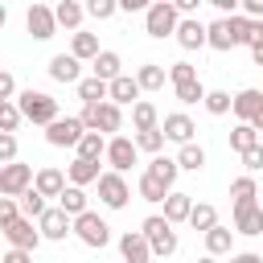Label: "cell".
Here are the masks:
<instances>
[{"label": "cell", "mask_w": 263, "mask_h": 263, "mask_svg": "<svg viewBox=\"0 0 263 263\" xmlns=\"http://www.w3.org/2000/svg\"><path fill=\"white\" fill-rule=\"evenodd\" d=\"M136 82H140V90H160L164 86V66L160 62H144L136 70Z\"/></svg>", "instance_id": "30"}, {"label": "cell", "mask_w": 263, "mask_h": 263, "mask_svg": "<svg viewBox=\"0 0 263 263\" xmlns=\"http://www.w3.org/2000/svg\"><path fill=\"white\" fill-rule=\"evenodd\" d=\"M37 226H41V238H49V242H62L66 234H74V218H70L62 205H49V210L37 218Z\"/></svg>", "instance_id": "9"}, {"label": "cell", "mask_w": 263, "mask_h": 263, "mask_svg": "<svg viewBox=\"0 0 263 263\" xmlns=\"http://www.w3.org/2000/svg\"><path fill=\"white\" fill-rule=\"evenodd\" d=\"M251 62L263 66V21H255V45H251Z\"/></svg>", "instance_id": "49"}, {"label": "cell", "mask_w": 263, "mask_h": 263, "mask_svg": "<svg viewBox=\"0 0 263 263\" xmlns=\"http://www.w3.org/2000/svg\"><path fill=\"white\" fill-rule=\"evenodd\" d=\"M144 173H152L156 181H164V185L173 189V185H177V173H181V164H177V156H152Z\"/></svg>", "instance_id": "25"}, {"label": "cell", "mask_w": 263, "mask_h": 263, "mask_svg": "<svg viewBox=\"0 0 263 263\" xmlns=\"http://www.w3.org/2000/svg\"><path fill=\"white\" fill-rule=\"evenodd\" d=\"M58 205H62V210H66L70 218H82V214H86V193H82L78 185H70V189H66L62 197H58Z\"/></svg>", "instance_id": "36"}, {"label": "cell", "mask_w": 263, "mask_h": 263, "mask_svg": "<svg viewBox=\"0 0 263 263\" xmlns=\"http://www.w3.org/2000/svg\"><path fill=\"white\" fill-rule=\"evenodd\" d=\"M234 234H247V238L263 234V205H259V201L234 205Z\"/></svg>", "instance_id": "12"}, {"label": "cell", "mask_w": 263, "mask_h": 263, "mask_svg": "<svg viewBox=\"0 0 263 263\" xmlns=\"http://www.w3.org/2000/svg\"><path fill=\"white\" fill-rule=\"evenodd\" d=\"M16 201H21V214H25V218H33V222L49 210V205H45V197H41L37 189H29V193H25V197H16Z\"/></svg>", "instance_id": "39"}, {"label": "cell", "mask_w": 263, "mask_h": 263, "mask_svg": "<svg viewBox=\"0 0 263 263\" xmlns=\"http://www.w3.org/2000/svg\"><path fill=\"white\" fill-rule=\"evenodd\" d=\"M230 263H263V255H255V251H238V255H230Z\"/></svg>", "instance_id": "53"}, {"label": "cell", "mask_w": 263, "mask_h": 263, "mask_svg": "<svg viewBox=\"0 0 263 263\" xmlns=\"http://www.w3.org/2000/svg\"><path fill=\"white\" fill-rule=\"evenodd\" d=\"M25 25H29L33 41H49V37L58 33V12H53L49 4H33V8L25 12Z\"/></svg>", "instance_id": "10"}, {"label": "cell", "mask_w": 263, "mask_h": 263, "mask_svg": "<svg viewBox=\"0 0 263 263\" xmlns=\"http://www.w3.org/2000/svg\"><path fill=\"white\" fill-rule=\"evenodd\" d=\"M205 111H210V115H226V111H234L230 90H210V95H205Z\"/></svg>", "instance_id": "40"}, {"label": "cell", "mask_w": 263, "mask_h": 263, "mask_svg": "<svg viewBox=\"0 0 263 263\" xmlns=\"http://www.w3.org/2000/svg\"><path fill=\"white\" fill-rule=\"evenodd\" d=\"M53 12H58V25H66V29H74V33H78V25H82V16H86V8H82L78 0H62Z\"/></svg>", "instance_id": "32"}, {"label": "cell", "mask_w": 263, "mask_h": 263, "mask_svg": "<svg viewBox=\"0 0 263 263\" xmlns=\"http://www.w3.org/2000/svg\"><path fill=\"white\" fill-rule=\"evenodd\" d=\"M16 218H21V201L16 197H0V230H8Z\"/></svg>", "instance_id": "45"}, {"label": "cell", "mask_w": 263, "mask_h": 263, "mask_svg": "<svg viewBox=\"0 0 263 263\" xmlns=\"http://www.w3.org/2000/svg\"><path fill=\"white\" fill-rule=\"evenodd\" d=\"M90 70H95V78H103V82L123 78V62H119V53H115V49H103V53L90 62Z\"/></svg>", "instance_id": "19"}, {"label": "cell", "mask_w": 263, "mask_h": 263, "mask_svg": "<svg viewBox=\"0 0 263 263\" xmlns=\"http://www.w3.org/2000/svg\"><path fill=\"white\" fill-rule=\"evenodd\" d=\"M0 103H16V78L8 70L0 74Z\"/></svg>", "instance_id": "47"}, {"label": "cell", "mask_w": 263, "mask_h": 263, "mask_svg": "<svg viewBox=\"0 0 263 263\" xmlns=\"http://www.w3.org/2000/svg\"><path fill=\"white\" fill-rule=\"evenodd\" d=\"M238 41H234V29H230V16H218L214 25H210V49H218V53H226V49H234Z\"/></svg>", "instance_id": "23"}, {"label": "cell", "mask_w": 263, "mask_h": 263, "mask_svg": "<svg viewBox=\"0 0 263 263\" xmlns=\"http://www.w3.org/2000/svg\"><path fill=\"white\" fill-rule=\"evenodd\" d=\"M242 16H251V21H263V0H242Z\"/></svg>", "instance_id": "51"}, {"label": "cell", "mask_w": 263, "mask_h": 263, "mask_svg": "<svg viewBox=\"0 0 263 263\" xmlns=\"http://www.w3.org/2000/svg\"><path fill=\"white\" fill-rule=\"evenodd\" d=\"M115 12H119L115 0H90V4H86V16H95V21H111Z\"/></svg>", "instance_id": "44"}, {"label": "cell", "mask_w": 263, "mask_h": 263, "mask_svg": "<svg viewBox=\"0 0 263 263\" xmlns=\"http://www.w3.org/2000/svg\"><path fill=\"white\" fill-rule=\"evenodd\" d=\"M4 238H8V247H16V251H37L45 238H41V226H33V218H16L8 230H4Z\"/></svg>", "instance_id": "11"}, {"label": "cell", "mask_w": 263, "mask_h": 263, "mask_svg": "<svg viewBox=\"0 0 263 263\" xmlns=\"http://www.w3.org/2000/svg\"><path fill=\"white\" fill-rule=\"evenodd\" d=\"M16 107H21V115H25L29 123H37V127H49V123L62 119V115H58V99H49L45 90H25V95H16Z\"/></svg>", "instance_id": "2"}, {"label": "cell", "mask_w": 263, "mask_h": 263, "mask_svg": "<svg viewBox=\"0 0 263 263\" xmlns=\"http://www.w3.org/2000/svg\"><path fill=\"white\" fill-rule=\"evenodd\" d=\"M45 70H49V78H53V82H74V86L82 82V62H78L74 53H53Z\"/></svg>", "instance_id": "15"}, {"label": "cell", "mask_w": 263, "mask_h": 263, "mask_svg": "<svg viewBox=\"0 0 263 263\" xmlns=\"http://www.w3.org/2000/svg\"><path fill=\"white\" fill-rule=\"evenodd\" d=\"M259 111H263V90L247 86V90H238V95H234V115H238V123H255V119H259Z\"/></svg>", "instance_id": "18"}, {"label": "cell", "mask_w": 263, "mask_h": 263, "mask_svg": "<svg viewBox=\"0 0 263 263\" xmlns=\"http://www.w3.org/2000/svg\"><path fill=\"white\" fill-rule=\"evenodd\" d=\"M230 197H234V205H242V201H255V197H259V185H255V177H251V173L234 177V181H230Z\"/></svg>", "instance_id": "34"}, {"label": "cell", "mask_w": 263, "mask_h": 263, "mask_svg": "<svg viewBox=\"0 0 263 263\" xmlns=\"http://www.w3.org/2000/svg\"><path fill=\"white\" fill-rule=\"evenodd\" d=\"M136 156H140L136 136H111V144H107V164H111V173H127V168L136 164Z\"/></svg>", "instance_id": "8"}, {"label": "cell", "mask_w": 263, "mask_h": 263, "mask_svg": "<svg viewBox=\"0 0 263 263\" xmlns=\"http://www.w3.org/2000/svg\"><path fill=\"white\" fill-rule=\"evenodd\" d=\"M33 189H37L41 197H62L70 185H66V173H62V168L45 164V168H37V181H33Z\"/></svg>", "instance_id": "17"}, {"label": "cell", "mask_w": 263, "mask_h": 263, "mask_svg": "<svg viewBox=\"0 0 263 263\" xmlns=\"http://www.w3.org/2000/svg\"><path fill=\"white\" fill-rule=\"evenodd\" d=\"M177 25H181V12H177L173 0H156V4H148V12H144V29H148V37H156V41H164L168 33L177 37Z\"/></svg>", "instance_id": "3"}, {"label": "cell", "mask_w": 263, "mask_h": 263, "mask_svg": "<svg viewBox=\"0 0 263 263\" xmlns=\"http://www.w3.org/2000/svg\"><path fill=\"white\" fill-rule=\"evenodd\" d=\"M136 148L160 156V148H164V127H156V132H140V136H136Z\"/></svg>", "instance_id": "41"}, {"label": "cell", "mask_w": 263, "mask_h": 263, "mask_svg": "<svg viewBox=\"0 0 263 263\" xmlns=\"http://www.w3.org/2000/svg\"><path fill=\"white\" fill-rule=\"evenodd\" d=\"M74 238H78L82 247H90V251H103V247L111 242V226H107L95 210H86L82 218H74Z\"/></svg>", "instance_id": "4"}, {"label": "cell", "mask_w": 263, "mask_h": 263, "mask_svg": "<svg viewBox=\"0 0 263 263\" xmlns=\"http://www.w3.org/2000/svg\"><path fill=\"white\" fill-rule=\"evenodd\" d=\"M255 144H259V132H255L251 123H238V127L230 132V148H234L238 156H242V152H251Z\"/></svg>", "instance_id": "35"}, {"label": "cell", "mask_w": 263, "mask_h": 263, "mask_svg": "<svg viewBox=\"0 0 263 263\" xmlns=\"http://www.w3.org/2000/svg\"><path fill=\"white\" fill-rule=\"evenodd\" d=\"M242 168L255 177V173H263V144H255L251 152H242Z\"/></svg>", "instance_id": "46"}, {"label": "cell", "mask_w": 263, "mask_h": 263, "mask_svg": "<svg viewBox=\"0 0 263 263\" xmlns=\"http://www.w3.org/2000/svg\"><path fill=\"white\" fill-rule=\"evenodd\" d=\"M0 263H33V251H16V247H8Z\"/></svg>", "instance_id": "50"}, {"label": "cell", "mask_w": 263, "mask_h": 263, "mask_svg": "<svg viewBox=\"0 0 263 263\" xmlns=\"http://www.w3.org/2000/svg\"><path fill=\"white\" fill-rule=\"evenodd\" d=\"M197 263H218V259H214V255H201V259H197Z\"/></svg>", "instance_id": "55"}, {"label": "cell", "mask_w": 263, "mask_h": 263, "mask_svg": "<svg viewBox=\"0 0 263 263\" xmlns=\"http://www.w3.org/2000/svg\"><path fill=\"white\" fill-rule=\"evenodd\" d=\"M66 177H70V185H78V189H82V185H99V177H103V173H99V160H82V156H74Z\"/></svg>", "instance_id": "21"}, {"label": "cell", "mask_w": 263, "mask_h": 263, "mask_svg": "<svg viewBox=\"0 0 263 263\" xmlns=\"http://www.w3.org/2000/svg\"><path fill=\"white\" fill-rule=\"evenodd\" d=\"M119 255H123V263H152V259H156V255H152V242H148L140 230L119 234Z\"/></svg>", "instance_id": "13"}, {"label": "cell", "mask_w": 263, "mask_h": 263, "mask_svg": "<svg viewBox=\"0 0 263 263\" xmlns=\"http://www.w3.org/2000/svg\"><path fill=\"white\" fill-rule=\"evenodd\" d=\"M140 234L152 242V255H160V259H168V255H177V230H173V222L164 218V214H148L144 222H140Z\"/></svg>", "instance_id": "1"}, {"label": "cell", "mask_w": 263, "mask_h": 263, "mask_svg": "<svg viewBox=\"0 0 263 263\" xmlns=\"http://www.w3.org/2000/svg\"><path fill=\"white\" fill-rule=\"evenodd\" d=\"M177 45H181V49H201V45H210V25H201L197 16H181V25H177Z\"/></svg>", "instance_id": "14"}, {"label": "cell", "mask_w": 263, "mask_h": 263, "mask_svg": "<svg viewBox=\"0 0 263 263\" xmlns=\"http://www.w3.org/2000/svg\"><path fill=\"white\" fill-rule=\"evenodd\" d=\"M107 144H111V140H107L103 132H86V136H82V144H78L74 152H78L82 160H107Z\"/></svg>", "instance_id": "24"}, {"label": "cell", "mask_w": 263, "mask_h": 263, "mask_svg": "<svg viewBox=\"0 0 263 263\" xmlns=\"http://www.w3.org/2000/svg\"><path fill=\"white\" fill-rule=\"evenodd\" d=\"M132 127H136V136H140V132H156V127H160V111H156V103L140 99V103L132 107Z\"/></svg>", "instance_id": "20"}, {"label": "cell", "mask_w": 263, "mask_h": 263, "mask_svg": "<svg viewBox=\"0 0 263 263\" xmlns=\"http://www.w3.org/2000/svg\"><path fill=\"white\" fill-rule=\"evenodd\" d=\"M173 90H177V103H185V107L189 103H205V95H210L201 82H185V86H173Z\"/></svg>", "instance_id": "42"}, {"label": "cell", "mask_w": 263, "mask_h": 263, "mask_svg": "<svg viewBox=\"0 0 263 263\" xmlns=\"http://www.w3.org/2000/svg\"><path fill=\"white\" fill-rule=\"evenodd\" d=\"M33 181H37V173H33V164H4L0 168V193L4 197H25L29 189H33Z\"/></svg>", "instance_id": "5"}, {"label": "cell", "mask_w": 263, "mask_h": 263, "mask_svg": "<svg viewBox=\"0 0 263 263\" xmlns=\"http://www.w3.org/2000/svg\"><path fill=\"white\" fill-rule=\"evenodd\" d=\"M21 119H25V115H21L16 103H0V136H12V132L21 127Z\"/></svg>", "instance_id": "38"}, {"label": "cell", "mask_w": 263, "mask_h": 263, "mask_svg": "<svg viewBox=\"0 0 263 263\" xmlns=\"http://www.w3.org/2000/svg\"><path fill=\"white\" fill-rule=\"evenodd\" d=\"M160 127H164V140H173V144H181V148H185V144H193V132H197V123H193L185 111L164 115V123H160Z\"/></svg>", "instance_id": "16"}, {"label": "cell", "mask_w": 263, "mask_h": 263, "mask_svg": "<svg viewBox=\"0 0 263 263\" xmlns=\"http://www.w3.org/2000/svg\"><path fill=\"white\" fill-rule=\"evenodd\" d=\"M70 53H74L78 62H95L103 49H99V37H95V33H82V29H78L74 41H70Z\"/></svg>", "instance_id": "27"}, {"label": "cell", "mask_w": 263, "mask_h": 263, "mask_svg": "<svg viewBox=\"0 0 263 263\" xmlns=\"http://www.w3.org/2000/svg\"><path fill=\"white\" fill-rule=\"evenodd\" d=\"M168 78H173V86H185V82H197V70H193V62H173Z\"/></svg>", "instance_id": "43"}, {"label": "cell", "mask_w": 263, "mask_h": 263, "mask_svg": "<svg viewBox=\"0 0 263 263\" xmlns=\"http://www.w3.org/2000/svg\"><path fill=\"white\" fill-rule=\"evenodd\" d=\"M177 164H181V168H189V173H201V168H205V148H201L197 140H193V144H185V148L177 152Z\"/></svg>", "instance_id": "33"}, {"label": "cell", "mask_w": 263, "mask_h": 263, "mask_svg": "<svg viewBox=\"0 0 263 263\" xmlns=\"http://www.w3.org/2000/svg\"><path fill=\"white\" fill-rule=\"evenodd\" d=\"M173 4H177V12H181V16H193L201 0H173Z\"/></svg>", "instance_id": "52"}, {"label": "cell", "mask_w": 263, "mask_h": 263, "mask_svg": "<svg viewBox=\"0 0 263 263\" xmlns=\"http://www.w3.org/2000/svg\"><path fill=\"white\" fill-rule=\"evenodd\" d=\"M136 193H140L144 201H168V193H173V189H168L164 181H156L152 173H140V181H136Z\"/></svg>", "instance_id": "28"}, {"label": "cell", "mask_w": 263, "mask_h": 263, "mask_svg": "<svg viewBox=\"0 0 263 263\" xmlns=\"http://www.w3.org/2000/svg\"><path fill=\"white\" fill-rule=\"evenodd\" d=\"M189 226H193V230H201V234H210V230L218 226V210H214L210 201H197V205H193V214H189Z\"/></svg>", "instance_id": "31"}, {"label": "cell", "mask_w": 263, "mask_h": 263, "mask_svg": "<svg viewBox=\"0 0 263 263\" xmlns=\"http://www.w3.org/2000/svg\"><path fill=\"white\" fill-rule=\"evenodd\" d=\"M230 247H234V230H226V226L218 222V226L205 234V255L218 259V255H230Z\"/></svg>", "instance_id": "29"}, {"label": "cell", "mask_w": 263, "mask_h": 263, "mask_svg": "<svg viewBox=\"0 0 263 263\" xmlns=\"http://www.w3.org/2000/svg\"><path fill=\"white\" fill-rule=\"evenodd\" d=\"M111 103L115 107H123V103H140V82H136V74H123V78H115L111 82Z\"/></svg>", "instance_id": "22"}, {"label": "cell", "mask_w": 263, "mask_h": 263, "mask_svg": "<svg viewBox=\"0 0 263 263\" xmlns=\"http://www.w3.org/2000/svg\"><path fill=\"white\" fill-rule=\"evenodd\" d=\"M0 164H16V136H0Z\"/></svg>", "instance_id": "48"}, {"label": "cell", "mask_w": 263, "mask_h": 263, "mask_svg": "<svg viewBox=\"0 0 263 263\" xmlns=\"http://www.w3.org/2000/svg\"><path fill=\"white\" fill-rule=\"evenodd\" d=\"M189 214H193V197L189 193H168V201H164V218L177 226V222H189Z\"/></svg>", "instance_id": "26"}, {"label": "cell", "mask_w": 263, "mask_h": 263, "mask_svg": "<svg viewBox=\"0 0 263 263\" xmlns=\"http://www.w3.org/2000/svg\"><path fill=\"white\" fill-rule=\"evenodd\" d=\"M119 127H123V111L115 103H103L99 107V132L107 136V132H119Z\"/></svg>", "instance_id": "37"}, {"label": "cell", "mask_w": 263, "mask_h": 263, "mask_svg": "<svg viewBox=\"0 0 263 263\" xmlns=\"http://www.w3.org/2000/svg\"><path fill=\"white\" fill-rule=\"evenodd\" d=\"M127 197H132V185H127V177L107 168V173L99 177V201H103L107 210H123V205H127Z\"/></svg>", "instance_id": "7"}, {"label": "cell", "mask_w": 263, "mask_h": 263, "mask_svg": "<svg viewBox=\"0 0 263 263\" xmlns=\"http://www.w3.org/2000/svg\"><path fill=\"white\" fill-rule=\"evenodd\" d=\"M82 136H86V127H82V119H78V115H62L58 123H49V127H45V140H49L53 148H78V144H82Z\"/></svg>", "instance_id": "6"}, {"label": "cell", "mask_w": 263, "mask_h": 263, "mask_svg": "<svg viewBox=\"0 0 263 263\" xmlns=\"http://www.w3.org/2000/svg\"><path fill=\"white\" fill-rule=\"evenodd\" d=\"M251 127H255V132H263V111H259V119H255V123H251Z\"/></svg>", "instance_id": "54"}]
</instances>
